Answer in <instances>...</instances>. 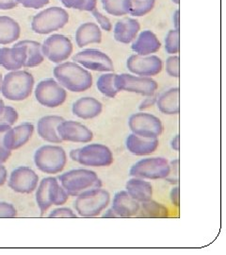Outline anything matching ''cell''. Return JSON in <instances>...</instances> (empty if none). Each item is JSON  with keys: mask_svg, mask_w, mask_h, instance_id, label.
Here are the masks:
<instances>
[{"mask_svg": "<svg viewBox=\"0 0 226 255\" xmlns=\"http://www.w3.org/2000/svg\"><path fill=\"white\" fill-rule=\"evenodd\" d=\"M56 81L64 89L74 93L88 91L92 86V76L80 64L75 62H64L53 70Z\"/></svg>", "mask_w": 226, "mask_h": 255, "instance_id": "cell-1", "label": "cell"}, {"mask_svg": "<svg viewBox=\"0 0 226 255\" xmlns=\"http://www.w3.org/2000/svg\"><path fill=\"white\" fill-rule=\"evenodd\" d=\"M35 80L32 74L25 70L10 71L4 76L0 84V91L8 101H26L31 96Z\"/></svg>", "mask_w": 226, "mask_h": 255, "instance_id": "cell-2", "label": "cell"}, {"mask_svg": "<svg viewBox=\"0 0 226 255\" xmlns=\"http://www.w3.org/2000/svg\"><path fill=\"white\" fill-rule=\"evenodd\" d=\"M61 185L69 196L76 197L82 192L102 187L98 175L90 169L77 168L62 174L58 178Z\"/></svg>", "mask_w": 226, "mask_h": 255, "instance_id": "cell-3", "label": "cell"}, {"mask_svg": "<svg viewBox=\"0 0 226 255\" xmlns=\"http://www.w3.org/2000/svg\"><path fill=\"white\" fill-rule=\"evenodd\" d=\"M35 198L41 216H44L51 206H61L65 204L69 200V195L64 190L57 178L46 177L38 184Z\"/></svg>", "mask_w": 226, "mask_h": 255, "instance_id": "cell-4", "label": "cell"}, {"mask_svg": "<svg viewBox=\"0 0 226 255\" xmlns=\"http://www.w3.org/2000/svg\"><path fill=\"white\" fill-rule=\"evenodd\" d=\"M110 194L103 188H93L82 192L74 202L75 212L82 218H94L109 206Z\"/></svg>", "mask_w": 226, "mask_h": 255, "instance_id": "cell-5", "label": "cell"}, {"mask_svg": "<svg viewBox=\"0 0 226 255\" xmlns=\"http://www.w3.org/2000/svg\"><path fill=\"white\" fill-rule=\"evenodd\" d=\"M34 164L45 174L61 173L67 164V154L64 147L58 145H45L34 153Z\"/></svg>", "mask_w": 226, "mask_h": 255, "instance_id": "cell-6", "label": "cell"}, {"mask_svg": "<svg viewBox=\"0 0 226 255\" xmlns=\"http://www.w3.org/2000/svg\"><path fill=\"white\" fill-rule=\"evenodd\" d=\"M70 20L69 13L61 7H50L37 13L31 21V29L37 34H49L65 27Z\"/></svg>", "mask_w": 226, "mask_h": 255, "instance_id": "cell-7", "label": "cell"}, {"mask_svg": "<svg viewBox=\"0 0 226 255\" xmlns=\"http://www.w3.org/2000/svg\"><path fill=\"white\" fill-rule=\"evenodd\" d=\"M170 170V163L166 158L149 157L133 164L129 175L144 180H161L168 177Z\"/></svg>", "mask_w": 226, "mask_h": 255, "instance_id": "cell-8", "label": "cell"}, {"mask_svg": "<svg viewBox=\"0 0 226 255\" xmlns=\"http://www.w3.org/2000/svg\"><path fill=\"white\" fill-rule=\"evenodd\" d=\"M34 95L36 101L47 108H58L67 99L66 89L54 79H45L39 82Z\"/></svg>", "mask_w": 226, "mask_h": 255, "instance_id": "cell-9", "label": "cell"}, {"mask_svg": "<svg viewBox=\"0 0 226 255\" xmlns=\"http://www.w3.org/2000/svg\"><path fill=\"white\" fill-rule=\"evenodd\" d=\"M128 127L132 133L144 138H158L163 132L161 120L149 113H136L128 119Z\"/></svg>", "mask_w": 226, "mask_h": 255, "instance_id": "cell-10", "label": "cell"}, {"mask_svg": "<svg viewBox=\"0 0 226 255\" xmlns=\"http://www.w3.org/2000/svg\"><path fill=\"white\" fill-rule=\"evenodd\" d=\"M114 161L112 151L109 146L102 144H89L77 148V163L84 166L91 167H106L112 164Z\"/></svg>", "mask_w": 226, "mask_h": 255, "instance_id": "cell-11", "label": "cell"}, {"mask_svg": "<svg viewBox=\"0 0 226 255\" xmlns=\"http://www.w3.org/2000/svg\"><path fill=\"white\" fill-rule=\"evenodd\" d=\"M115 86L118 91L135 93L138 95L150 97L154 95L158 88L157 82L149 77L134 76L131 74L117 75L115 79Z\"/></svg>", "mask_w": 226, "mask_h": 255, "instance_id": "cell-12", "label": "cell"}, {"mask_svg": "<svg viewBox=\"0 0 226 255\" xmlns=\"http://www.w3.org/2000/svg\"><path fill=\"white\" fill-rule=\"evenodd\" d=\"M73 61L80 64L87 70L105 73L112 72L114 70V64L111 58L98 49H84L75 55L73 57Z\"/></svg>", "mask_w": 226, "mask_h": 255, "instance_id": "cell-13", "label": "cell"}, {"mask_svg": "<svg viewBox=\"0 0 226 255\" xmlns=\"http://www.w3.org/2000/svg\"><path fill=\"white\" fill-rule=\"evenodd\" d=\"M42 50L45 58L54 64H59L70 58L74 47L68 37L63 34H53L45 39L42 45Z\"/></svg>", "mask_w": 226, "mask_h": 255, "instance_id": "cell-14", "label": "cell"}, {"mask_svg": "<svg viewBox=\"0 0 226 255\" xmlns=\"http://www.w3.org/2000/svg\"><path fill=\"white\" fill-rule=\"evenodd\" d=\"M127 69L136 76L152 78L162 71L163 63L156 55H131L127 61Z\"/></svg>", "mask_w": 226, "mask_h": 255, "instance_id": "cell-15", "label": "cell"}, {"mask_svg": "<svg viewBox=\"0 0 226 255\" xmlns=\"http://www.w3.org/2000/svg\"><path fill=\"white\" fill-rule=\"evenodd\" d=\"M39 184L38 174L28 166H18L9 174V187L19 194H30Z\"/></svg>", "mask_w": 226, "mask_h": 255, "instance_id": "cell-16", "label": "cell"}, {"mask_svg": "<svg viewBox=\"0 0 226 255\" xmlns=\"http://www.w3.org/2000/svg\"><path fill=\"white\" fill-rule=\"evenodd\" d=\"M58 133L63 142L86 144L93 139V133L89 128L74 120L64 119L58 126Z\"/></svg>", "mask_w": 226, "mask_h": 255, "instance_id": "cell-17", "label": "cell"}, {"mask_svg": "<svg viewBox=\"0 0 226 255\" xmlns=\"http://www.w3.org/2000/svg\"><path fill=\"white\" fill-rule=\"evenodd\" d=\"M34 132V126L31 123H22L18 126L11 127L3 137V143L9 150H16L27 145Z\"/></svg>", "mask_w": 226, "mask_h": 255, "instance_id": "cell-18", "label": "cell"}, {"mask_svg": "<svg viewBox=\"0 0 226 255\" xmlns=\"http://www.w3.org/2000/svg\"><path fill=\"white\" fill-rule=\"evenodd\" d=\"M27 60L26 47L16 43L12 47H0V65L8 71L20 70Z\"/></svg>", "mask_w": 226, "mask_h": 255, "instance_id": "cell-19", "label": "cell"}, {"mask_svg": "<svg viewBox=\"0 0 226 255\" xmlns=\"http://www.w3.org/2000/svg\"><path fill=\"white\" fill-rule=\"evenodd\" d=\"M140 205V202L134 200L127 190H122L114 195L111 209L117 215L118 218L128 219L137 216Z\"/></svg>", "mask_w": 226, "mask_h": 255, "instance_id": "cell-20", "label": "cell"}, {"mask_svg": "<svg viewBox=\"0 0 226 255\" xmlns=\"http://www.w3.org/2000/svg\"><path fill=\"white\" fill-rule=\"evenodd\" d=\"M64 119L60 116H45L37 123L38 135L51 144H62L63 140L59 136L58 126Z\"/></svg>", "mask_w": 226, "mask_h": 255, "instance_id": "cell-21", "label": "cell"}, {"mask_svg": "<svg viewBox=\"0 0 226 255\" xmlns=\"http://www.w3.org/2000/svg\"><path fill=\"white\" fill-rule=\"evenodd\" d=\"M140 30L141 24L137 19L125 17L116 23L113 29V35L119 43L128 45L135 40Z\"/></svg>", "mask_w": 226, "mask_h": 255, "instance_id": "cell-22", "label": "cell"}, {"mask_svg": "<svg viewBox=\"0 0 226 255\" xmlns=\"http://www.w3.org/2000/svg\"><path fill=\"white\" fill-rule=\"evenodd\" d=\"M103 111V104L91 97H83L75 101L72 106L73 114L78 119L88 120L97 118Z\"/></svg>", "mask_w": 226, "mask_h": 255, "instance_id": "cell-23", "label": "cell"}, {"mask_svg": "<svg viewBox=\"0 0 226 255\" xmlns=\"http://www.w3.org/2000/svg\"><path fill=\"white\" fill-rule=\"evenodd\" d=\"M161 47V43L157 36L151 30L142 31L131 46L132 50L138 55L148 56L156 53Z\"/></svg>", "mask_w": 226, "mask_h": 255, "instance_id": "cell-24", "label": "cell"}, {"mask_svg": "<svg viewBox=\"0 0 226 255\" xmlns=\"http://www.w3.org/2000/svg\"><path fill=\"white\" fill-rule=\"evenodd\" d=\"M127 150L136 156H145L154 153L159 146L158 138H144L134 133L129 134L126 141Z\"/></svg>", "mask_w": 226, "mask_h": 255, "instance_id": "cell-25", "label": "cell"}, {"mask_svg": "<svg viewBox=\"0 0 226 255\" xmlns=\"http://www.w3.org/2000/svg\"><path fill=\"white\" fill-rule=\"evenodd\" d=\"M102 42V30L96 23L86 22L80 25L75 31V43L80 48L90 44H100Z\"/></svg>", "mask_w": 226, "mask_h": 255, "instance_id": "cell-26", "label": "cell"}, {"mask_svg": "<svg viewBox=\"0 0 226 255\" xmlns=\"http://www.w3.org/2000/svg\"><path fill=\"white\" fill-rule=\"evenodd\" d=\"M179 88L172 87L162 93L156 99V106L160 113L167 116H174L179 114Z\"/></svg>", "mask_w": 226, "mask_h": 255, "instance_id": "cell-27", "label": "cell"}, {"mask_svg": "<svg viewBox=\"0 0 226 255\" xmlns=\"http://www.w3.org/2000/svg\"><path fill=\"white\" fill-rule=\"evenodd\" d=\"M127 193L137 201L145 202L152 200L153 186L144 179L133 177L128 180L126 184Z\"/></svg>", "mask_w": 226, "mask_h": 255, "instance_id": "cell-28", "label": "cell"}, {"mask_svg": "<svg viewBox=\"0 0 226 255\" xmlns=\"http://www.w3.org/2000/svg\"><path fill=\"white\" fill-rule=\"evenodd\" d=\"M21 35V27L14 19L0 15V45L6 46L16 42Z\"/></svg>", "mask_w": 226, "mask_h": 255, "instance_id": "cell-29", "label": "cell"}, {"mask_svg": "<svg viewBox=\"0 0 226 255\" xmlns=\"http://www.w3.org/2000/svg\"><path fill=\"white\" fill-rule=\"evenodd\" d=\"M18 44L25 46L27 51V60L24 67L33 68L44 63L45 56L42 50V44L31 40H23L18 42Z\"/></svg>", "mask_w": 226, "mask_h": 255, "instance_id": "cell-30", "label": "cell"}, {"mask_svg": "<svg viewBox=\"0 0 226 255\" xmlns=\"http://www.w3.org/2000/svg\"><path fill=\"white\" fill-rule=\"evenodd\" d=\"M168 208L157 201H150L142 202L137 214V218L144 219H165L168 218Z\"/></svg>", "mask_w": 226, "mask_h": 255, "instance_id": "cell-31", "label": "cell"}, {"mask_svg": "<svg viewBox=\"0 0 226 255\" xmlns=\"http://www.w3.org/2000/svg\"><path fill=\"white\" fill-rule=\"evenodd\" d=\"M117 74L109 73L103 74L101 75L97 82H96V87L98 91L104 95L105 97H108L110 99H113L117 96L118 90L115 86V79H116Z\"/></svg>", "mask_w": 226, "mask_h": 255, "instance_id": "cell-32", "label": "cell"}, {"mask_svg": "<svg viewBox=\"0 0 226 255\" xmlns=\"http://www.w3.org/2000/svg\"><path fill=\"white\" fill-rule=\"evenodd\" d=\"M103 8L110 15L124 16L129 14L131 0H101Z\"/></svg>", "mask_w": 226, "mask_h": 255, "instance_id": "cell-33", "label": "cell"}, {"mask_svg": "<svg viewBox=\"0 0 226 255\" xmlns=\"http://www.w3.org/2000/svg\"><path fill=\"white\" fill-rule=\"evenodd\" d=\"M18 112L13 107L0 106V132H6L18 120Z\"/></svg>", "mask_w": 226, "mask_h": 255, "instance_id": "cell-34", "label": "cell"}, {"mask_svg": "<svg viewBox=\"0 0 226 255\" xmlns=\"http://www.w3.org/2000/svg\"><path fill=\"white\" fill-rule=\"evenodd\" d=\"M155 0H131L129 14L136 17L145 16L154 9Z\"/></svg>", "mask_w": 226, "mask_h": 255, "instance_id": "cell-35", "label": "cell"}, {"mask_svg": "<svg viewBox=\"0 0 226 255\" xmlns=\"http://www.w3.org/2000/svg\"><path fill=\"white\" fill-rule=\"evenodd\" d=\"M165 50L168 54L175 55L180 50V29L173 28L165 37Z\"/></svg>", "mask_w": 226, "mask_h": 255, "instance_id": "cell-36", "label": "cell"}, {"mask_svg": "<svg viewBox=\"0 0 226 255\" xmlns=\"http://www.w3.org/2000/svg\"><path fill=\"white\" fill-rule=\"evenodd\" d=\"M65 8L91 11L96 9L97 0H60Z\"/></svg>", "mask_w": 226, "mask_h": 255, "instance_id": "cell-37", "label": "cell"}, {"mask_svg": "<svg viewBox=\"0 0 226 255\" xmlns=\"http://www.w3.org/2000/svg\"><path fill=\"white\" fill-rule=\"evenodd\" d=\"M179 56L178 55H172L169 57L166 61V72L167 74L172 77L178 79L180 76V71H179Z\"/></svg>", "mask_w": 226, "mask_h": 255, "instance_id": "cell-38", "label": "cell"}, {"mask_svg": "<svg viewBox=\"0 0 226 255\" xmlns=\"http://www.w3.org/2000/svg\"><path fill=\"white\" fill-rule=\"evenodd\" d=\"M17 217V210L9 202L0 201V219H13Z\"/></svg>", "mask_w": 226, "mask_h": 255, "instance_id": "cell-39", "label": "cell"}, {"mask_svg": "<svg viewBox=\"0 0 226 255\" xmlns=\"http://www.w3.org/2000/svg\"><path fill=\"white\" fill-rule=\"evenodd\" d=\"M77 216L71 208L61 207L50 212L48 218L53 219H75Z\"/></svg>", "mask_w": 226, "mask_h": 255, "instance_id": "cell-40", "label": "cell"}, {"mask_svg": "<svg viewBox=\"0 0 226 255\" xmlns=\"http://www.w3.org/2000/svg\"><path fill=\"white\" fill-rule=\"evenodd\" d=\"M91 13L96 20V22L98 23L97 25L99 26L100 28H102L105 31H110L112 29V24L110 20L106 15L102 14L98 9H94L91 10Z\"/></svg>", "mask_w": 226, "mask_h": 255, "instance_id": "cell-41", "label": "cell"}, {"mask_svg": "<svg viewBox=\"0 0 226 255\" xmlns=\"http://www.w3.org/2000/svg\"><path fill=\"white\" fill-rule=\"evenodd\" d=\"M170 166H171L170 174L164 180H166V182H170L172 184H178V182H179V160L175 159L172 161L170 163Z\"/></svg>", "mask_w": 226, "mask_h": 255, "instance_id": "cell-42", "label": "cell"}, {"mask_svg": "<svg viewBox=\"0 0 226 255\" xmlns=\"http://www.w3.org/2000/svg\"><path fill=\"white\" fill-rule=\"evenodd\" d=\"M17 3L21 4L27 9H42L49 4L50 0H15Z\"/></svg>", "mask_w": 226, "mask_h": 255, "instance_id": "cell-43", "label": "cell"}, {"mask_svg": "<svg viewBox=\"0 0 226 255\" xmlns=\"http://www.w3.org/2000/svg\"><path fill=\"white\" fill-rule=\"evenodd\" d=\"M4 133L5 132H0V164H2L6 163L11 155V150L8 149L3 143Z\"/></svg>", "mask_w": 226, "mask_h": 255, "instance_id": "cell-44", "label": "cell"}, {"mask_svg": "<svg viewBox=\"0 0 226 255\" xmlns=\"http://www.w3.org/2000/svg\"><path fill=\"white\" fill-rule=\"evenodd\" d=\"M171 197V201H172V204L176 207H179L180 204V189L178 186L173 187L170 194Z\"/></svg>", "mask_w": 226, "mask_h": 255, "instance_id": "cell-45", "label": "cell"}, {"mask_svg": "<svg viewBox=\"0 0 226 255\" xmlns=\"http://www.w3.org/2000/svg\"><path fill=\"white\" fill-rule=\"evenodd\" d=\"M18 3L15 0H0V9L8 10L16 8Z\"/></svg>", "mask_w": 226, "mask_h": 255, "instance_id": "cell-46", "label": "cell"}, {"mask_svg": "<svg viewBox=\"0 0 226 255\" xmlns=\"http://www.w3.org/2000/svg\"><path fill=\"white\" fill-rule=\"evenodd\" d=\"M156 97H153V96H150L149 98L145 99V101H143L139 107V109L141 111L143 110L148 109L150 107H152L154 105V103L156 102Z\"/></svg>", "mask_w": 226, "mask_h": 255, "instance_id": "cell-47", "label": "cell"}, {"mask_svg": "<svg viewBox=\"0 0 226 255\" xmlns=\"http://www.w3.org/2000/svg\"><path fill=\"white\" fill-rule=\"evenodd\" d=\"M8 179V171L6 167L2 164H0V186H2Z\"/></svg>", "mask_w": 226, "mask_h": 255, "instance_id": "cell-48", "label": "cell"}, {"mask_svg": "<svg viewBox=\"0 0 226 255\" xmlns=\"http://www.w3.org/2000/svg\"><path fill=\"white\" fill-rule=\"evenodd\" d=\"M171 146L172 149L175 151H179V134H176L173 137L171 142Z\"/></svg>", "mask_w": 226, "mask_h": 255, "instance_id": "cell-49", "label": "cell"}, {"mask_svg": "<svg viewBox=\"0 0 226 255\" xmlns=\"http://www.w3.org/2000/svg\"><path fill=\"white\" fill-rule=\"evenodd\" d=\"M172 21H173V25L176 29H179V9H177L172 16Z\"/></svg>", "mask_w": 226, "mask_h": 255, "instance_id": "cell-50", "label": "cell"}, {"mask_svg": "<svg viewBox=\"0 0 226 255\" xmlns=\"http://www.w3.org/2000/svg\"><path fill=\"white\" fill-rule=\"evenodd\" d=\"M102 217L106 218V219H116V218H118L117 215L113 212L112 209L108 210Z\"/></svg>", "mask_w": 226, "mask_h": 255, "instance_id": "cell-51", "label": "cell"}, {"mask_svg": "<svg viewBox=\"0 0 226 255\" xmlns=\"http://www.w3.org/2000/svg\"><path fill=\"white\" fill-rule=\"evenodd\" d=\"M172 1L176 5H179V3H180V0H172Z\"/></svg>", "mask_w": 226, "mask_h": 255, "instance_id": "cell-52", "label": "cell"}, {"mask_svg": "<svg viewBox=\"0 0 226 255\" xmlns=\"http://www.w3.org/2000/svg\"><path fill=\"white\" fill-rule=\"evenodd\" d=\"M2 105H5V103H4V101L0 99V106H2Z\"/></svg>", "mask_w": 226, "mask_h": 255, "instance_id": "cell-53", "label": "cell"}, {"mask_svg": "<svg viewBox=\"0 0 226 255\" xmlns=\"http://www.w3.org/2000/svg\"><path fill=\"white\" fill-rule=\"evenodd\" d=\"M2 80H3V77H2V74L0 72V84H1V82H2Z\"/></svg>", "mask_w": 226, "mask_h": 255, "instance_id": "cell-54", "label": "cell"}]
</instances>
